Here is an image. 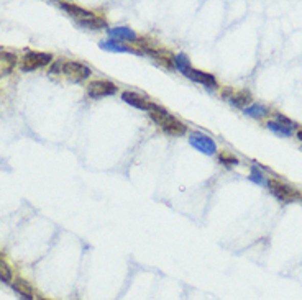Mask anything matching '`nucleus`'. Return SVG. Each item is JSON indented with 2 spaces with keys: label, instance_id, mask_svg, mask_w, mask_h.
Returning <instances> with one entry per match:
<instances>
[{
  "label": "nucleus",
  "instance_id": "6e6552de",
  "mask_svg": "<svg viewBox=\"0 0 302 300\" xmlns=\"http://www.w3.org/2000/svg\"><path fill=\"white\" fill-rule=\"evenodd\" d=\"M184 76L192 79V81H196L199 84L205 85V87H215L217 85V79L215 76L208 74V73H204V71H199V69H194V67H189L188 71H184Z\"/></svg>",
  "mask_w": 302,
  "mask_h": 300
},
{
  "label": "nucleus",
  "instance_id": "7ed1b4c3",
  "mask_svg": "<svg viewBox=\"0 0 302 300\" xmlns=\"http://www.w3.org/2000/svg\"><path fill=\"white\" fill-rule=\"evenodd\" d=\"M63 73L66 74V77L69 81L73 82H84L86 79L90 77L92 71L89 66L82 64V62H77V61H66L64 62V67H63Z\"/></svg>",
  "mask_w": 302,
  "mask_h": 300
},
{
  "label": "nucleus",
  "instance_id": "f3484780",
  "mask_svg": "<svg viewBox=\"0 0 302 300\" xmlns=\"http://www.w3.org/2000/svg\"><path fill=\"white\" fill-rule=\"evenodd\" d=\"M0 281L4 284H12L13 282V272L9 263H5L4 259H0Z\"/></svg>",
  "mask_w": 302,
  "mask_h": 300
},
{
  "label": "nucleus",
  "instance_id": "39448f33",
  "mask_svg": "<svg viewBox=\"0 0 302 300\" xmlns=\"http://www.w3.org/2000/svg\"><path fill=\"white\" fill-rule=\"evenodd\" d=\"M269 192L273 194L277 200L281 202H291L294 199H297V192L294 191L292 187H289L288 184L281 182V180H276V179H269L266 182Z\"/></svg>",
  "mask_w": 302,
  "mask_h": 300
},
{
  "label": "nucleus",
  "instance_id": "1a4fd4ad",
  "mask_svg": "<svg viewBox=\"0 0 302 300\" xmlns=\"http://www.w3.org/2000/svg\"><path fill=\"white\" fill-rule=\"evenodd\" d=\"M108 36L110 39H115V41H125V43H135L138 41V35L136 31H133L128 27H115L108 30Z\"/></svg>",
  "mask_w": 302,
  "mask_h": 300
},
{
  "label": "nucleus",
  "instance_id": "20e7f679",
  "mask_svg": "<svg viewBox=\"0 0 302 300\" xmlns=\"http://www.w3.org/2000/svg\"><path fill=\"white\" fill-rule=\"evenodd\" d=\"M189 143L191 146L197 149L199 153H202L205 156H214L217 153V145L215 141L211 138L204 135V133H197V131H192L189 135Z\"/></svg>",
  "mask_w": 302,
  "mask_h": 300
},
{
  "label": "nucleus",
  "instance_id": "ddd939ff",
  "mask_svg": "<svg viewBox=\"0 0 302 300\" xmlns=\"http://www.w3.org/2000/svg\"><path fill=\"white\" fill-rule=\"evenodd\" d=\"M100 48L105 51H112V53H138V50L130 48L128 44H122L120 41H115V39H107V41L100 43Z\"/></svg>",
  "mask_w": 302,
  "mask_h": 300
},
{
  "label": "nucleus",
  "instance_id": "6ab92c4d",
  "mask_svg": "<svg viewBox=\"0 0 302 300\" xmlns=\"http://www.w3.org/2000/svg\"><path fill=\"white\" fill-rule=\"evenodd\" d=\"M174 66L177 67L179 73L184 74V71H188L191 67V62H189L188 56H185L184 53H179V54H176V56H174Z\"/></svg>",
  "mask_w": 302,
  "mask_h": 300
},
{
  "label": "nucleus",
  "instance_id": "9b49d317",
  "mask_svg": "<svg viewBox=\"0 0 302 300\" xmlns=\"http://www.w3.org/2000/svg\"><path fill=\"white\" fill-rule=\"evenodd\" d=\"M12 289L17 292V294L23 298V300H33L35 298V290L30 286V282L25 281L23 278H17L12 282Z\"/></svg>",
  "mask_w": 302,
  "mask_h": 300
},
{
  "label": "nucleus",
  "instance_id": "aec40b11",
  "mask_svg": "<svg viewBox=\"0 0 302 300\" xmlns=\"http://www.w3.org/2000/svg\"><path fill=\"white\" fill-rule=\"evenodd\" d=\"M79 25L84 27V28H89V30H99V28H105L107 27V21L104 18H92V20H87V21H79Z\"/></svg>",
  "mask_w": 302,
  "mask_h": 300
},
{
  "label": "nucleus",
  "instance_id": "393cba45",
  "mask_svg": "<svg viewBox=\"0 0 302 300\" xmlns=\"http://www.w3.org/2000/svg\"><path fill=\"white\" fill-rule=\"evenodd\" d=\"M40 300H50V298H40Z\"/></svg>",
  "mask_w": 302,
  "mask_h": 300
},
{
  "label": "nucleus",
  "instance_id": "dca6fc26",
  "mask_svg": "<svg viewBox=\"0 0 302 300\" xmlns=\"http://www.w3.org/2000/svg\"><path fill=\"white\" fill-rule=\"evenodd\" d=\"M266 126H268V128H269L271 131L276 133V135H280V136H292V130L288 128V126L281 125V123H277L276 120H269V122H266Z\"/></svg>",
  "mask_w": 302,
  "mask_h": 300
},
{
  "label": "nucleus",
  "instance_id": "b1692460",
  "mask_svg": "<svg viewBox=\"0 0 302 300\" xmlns=\"http://www.w3.org/2000/svg\"><path fill=\"white\" fill-rule=\"evenodd\" d=\"M297 138L302 141V128H299V131H297Z\"/></svg>",
  "mask_w": 302,
  "mask_h": 300
},
{
  "label": "nucleus",
  "instance_id": "4468645a",
  "mask_svg": "<svg viewBox=\"0 0 302 300\" xmlns=\"http://www.w3.org/2000/svg\"><path fill=\"white\" fill-rule=\"evenodd\" d=\"M17 64V56L12 53H0V77L12 73V69Z\"/></svg>",
  "mask_w": 302,
  "mask_h": 300
},
{
  "label": "nucleus",
  "instance_id": "0eeeda50",
  "mask_svg": "<svg viewBox=\"0 0 302 300\" xmlns=\"http://www.w3.org/2000/svg\"><path fill=\"white\" fill-rule=\"evenodd\" d=\"M61 9L66 10L69 15H71L73 18L77 20V23L79 21H87V20H92V18H96L97 15L94 12H90V10H86V9H82V7L79 5H76V4H69V2H59L58 4Z\"/></svg>",
  "mask_w": 302,
  "mask_h": 300
},
{
  "label": "nucleus",
  "instance_id": "2eb2a0df",
  "mask_svg": "<svg viewBox=\"0 0 302 300\" xmlns=\"http://www.w3.org/2000/svg\"><path fill=\"white\" fill-rule=\"evenodd\" d=\"M243 113L254 118V120H261V118H265L266 115H269V108L266 105H263V104H251L250 107H246L243 110Z\"/></svg>",
  "mask_w": 302,
  "mask_h": 300
},
{
  "label": "nucleus",
  "instance_id": "4be33fe9",
  "mask_svg": "<svg viewBox=\"0 0 302 300\" xmlns=\"http://www.w3.org/2000/svg\"><path fill=\"white\" fill-rule=\"evenodd\" d=\"M276 118H277V123H281V125H284V126H288V128H291L292 131H294V128H297V123H294L291 118H288L286 115H283V113H276Z\"/></svg>",
  "mask_w": 302,
  "mask_h": 300
},
{
  "label": "nucleus",
  "instance_id": "9d476101",
  "mask_svg": "<svg viewBox=\"0 0 302 300\" xmlns=\"http://www.w3.org/2000/svg\"><path fill=\"white\" fill-rule=\"evenodd\" d=\"M122 100L127 102L128 105L138 108V110H146V112H148L150 104H151V102L146 100L143 96H140V94H136V92H131V90H125V92H123L122 94Z\"/></svg>",
  "mask_w": 302,
  "mask_h": 300
},
{
  "label": "nucleus",
  "instance_id": "423d86ee",
  "mask_svg": "<svg viewBox=\"0 0 302 300\" xmlns=\"http://www.w3.org/2000/svg\"><path fill=\"white\" fill-rule=\"evenodd\" d=\"M117 92V85L110 81H92L87 84V96L90 99H102L113 96Z\"/></svg>",
  "mask_w": 302,
  "mask_h": 300
},
{
  "label": "nucleus",
  "instance_id": "f8f14e48",
  "mask_svg": "<svg viewBox=\"0 0 302 300\" xmlns=\"http://www.w3.org/2000/svg\"><path fill=\"white\" fill-rule=\"evenodd\" d=\"M227 100H230L231 105H235L237 108L245 110L246 107L251 105V94L248 90H237V92L231 90Z\"/></svg>",
  "mask_w": 302,
  "mask_h": 300
},
{
  "label": "nucleus",
  "instance_id": "412c9836",
  "mask_svg": "<svg viewBox=\"0 0 302 300\" xmlns=\"http://www.w3.org/2000/svg\"><path fill=\"white\" fill-rule=\"evenodd\" d=\"M250 180H253V182H257V184H260V186H266V182H268L266 176L263 174V172L257 168V166H253V168H251Z\"/></svg>",
  "mask_w": 302,
  "mask_h": 300
},
{
  "label": "nucleus",
  "instance_id": "f257e3e1",
  "mask_svg": "<svg viewBox=\"0 0 302 300\" xmlns=\"http://www.w3.org/2000/svg\"><path fill=\"white\" fill-rule=\"evenodd\" d=\"M148 112L151 115V118L154 122H156L162 131L168 133V135L171 136H182L188 133V126H185V123H182L181 120H177L176 117H173L171 113L166 112V108H162L161 105L158 104H150V108Z\"/></svg>",
  "mask_w": 302,
  "mask_h": 300
},
{
  "label": "nucleus",
  "instance_id": "f03ea898",
  "mask_svg": "<svg viewBox=\"0 0 302 300\" xmlns=\"http://www.w3.org/2000/svg\"><path fill=\"white\" fill-rule=\"evenodd\" d=\"M53 56L50 53H41V51H28L27 54H23V58L20 61V67L23 73H32V71L46 67L51 64Z\"/></svg>",
  "mask_w": 302,
  "mask_h": 300
},
{
  "label": "nucleus",
  "instance_id": "5701e85b",
  "mask_svg": "<svg viewBox=\"0 0 302 300\" xmlns=\"http://www.w3.org/2000/svg\"><path fill=\"white\" fill-rule=\"evenodd\" d=\"M64 62H66V61H58V62H54V64L51 66V69H50V73H51V74H59V73H63Z\"/></svg>",
  "mask_w": 302,
  "mask_h": 300
},
{
  "label": "nucleus",
  "instance_id": "a211bd4d",
  "mask_svg": "<svg viewBox=\"0 0 302 300\" xmlns=\"http://www.w3.org/2000/svg\"><path fill=\"white\" fill-rule=\"evenodd\" d=\"M219 161H220L223 166H227V168H235V166L240 164L238 157H235L234 154H230L228 151H220V153H219Z\"/></svg>",
  "mask_w": 302,
  "mask_h": 300
}]
</instances>
